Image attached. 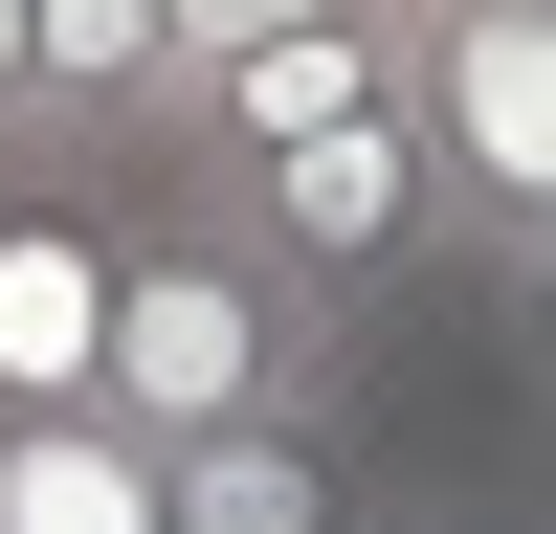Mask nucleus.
<instances>
[{
	"label": "nucleus",
	"instance_id": "nucleus-7",
	"mask_svg": "<svg viewBox=\"0 0 556 534\" xmlns=\"http://www.w3.org/2000/svg\"><path fill=\"white\" fill-rule=\"evenodd\" d=\"M401 23H424V0H356V23H290V44H245V67L178 112V156H201V178H245V156H290V134L379 112V89H401Z\"/></svg>",
	"mask_w": 556,
	"mask_h": 534
},
{
	"label": "nucleus",
	"instance_id": "nucleus-10",
	"mask_svg": "<svg viewBox=\"0 0 556 534\" xmlns=\"http://www.w3.org/2000/svg\"><path fill=\"white\" fill-rule=\"evenodd\" d=\"M490 290H513V356H534V423H556V245H513Z\"/></svg>",
	"mask_w": 556,
	"mask_h": 534
},
{
	"label": "nucleus",
	"instance_id": "nucleus-1",
	"mask_svg": "<svg viewBox=\"0 0 556 534\" xmlns=\"http://www.w3.org/2000/svg\"><path fill=\"white\" fill-rule=\"evenodd\" d=\"M356 379V312L334 290H290L267 267V223L223 201L201 156H156L134 178V245H112V423L134 445H223V423H267V400H334Z\"/></svg>",
	"mask_w": 556,
	"mask_h": 534
},
{
	"label": "nucleus",
	"instance_id": "nucleus-8",
	"mask_svg": "<svg viewBox=\"0 0 556 534\" xmlns=\"http://www.w3.org/2000/svg\"><path fill=\"white\" fill-rule=\"evenodd\" d=\"M0 534H178V445L112 400H0Z\"/></svg>",
	"mask_w": 556,
	"mask_h": 534
},
{
	"label": "nucleus",
	"instance_id": "nucleus-4",
	"mask_svg": "<svg viewBox=\"0 0 556 534\" xmlns=\"http://www.w3.org/2000/svg\"><path fill=\"white\" fill-rule=\"evenodd\" d=\"M112 245H134V178H67V156L0 178V400L112 379Z\"/></svg>",
	"mask_w": 556,
	"mask_h": 534
},
{
	"label": "nucleus",
	"instance_id": "nucleus-5",
	"mask_svg": "<svg viewBox=\"0 0 556 534\" xmlns=\"http://www.w3.org/2000/svg\"><path fill=\"white\" fill-rule=\"evenodd\" d=\"M178 534H401V468H379V423H356V379L178 445Z\"/></svg>",
	"mask_w": 556,
	"mask_h": 534
},
{
	"label": "nucleus",
	"instance_id": "nucleus-2",
	"mask_svg": "<svg viewBox=\"0 0 556 534\" xmlns=\"http://www.w3.org/2000/svg\"><path fill=\"white\" fill-rule=\"evenodd\" d=\"M401 112H424V178H445V267L556 245V0H424Z\"/></svg>",
	"mask_w": 556,
	"mask_h": 534
},
{
	"label": "nucleus",
	"instance_id": "nucleus-6",
	"mask_svg": "<svg viewBox=\"0 0 556 534\" xmlns=\"http://www.w3.org/2000/svg\"><path fill=\"white\" fill-rule=\"evenodd\" d=\"M23 44H45V156L67 178H156V134H178V0H23Z\"/></svg>",
	"mask_w": 556,
	"mask_h": 534
},
{
	"label": "nucleus",
	"instance_id": "nucleus-9",
	"mask_svg": "<svg viewBox=\"0 0 556 534\" xmlns=\"http://www.w3.org/2000/svg\"><path fill=\"white\" fill-rule=\"evenodd\" d=\"M290 23H356V0H178V112H201L245 44H290ZM156 156H178V134H156Z\"/></svg>",
	"mask_w": 556,
	"mask_h": 534
},
{
	"label": "nucleus",
	"instance_id": "nucleus-11",
	"mask_svg": "<svg viewBox=\"0 0 556 534\" xmlns=\"http://www.w3.org/2000/svg\"><path fill=\"white\" fill-rule=\"evenodd\" d=\"M45 156V44H23V0H0V178Z\"/></svg>",
	"mask_w": 556,
	"mask_h": 534
},
{
	"label": "nucleus",
	"instance_id": "nucleus-3",
	"mask_svg": "<svg viewBox=\"0 0 556 534\" xmlns=\"http://www.w3.org/2000/svg\"><path fill=\"white\" fill-rule=\"evenodd\" d=\"M223 201H245L267 267H290V290H334V312L401 290V267L445 245V178H424V112H401V89H379V112H334V134H290V156H245Z\"/></svg>",
	"mask_w": 556,
	"mask_h": 534
},
{
	"label": "nucleus",
	"instance_id": "nucleus-12",
	"mask_svg": "<svg viewBox=\"0 0 556 534\" xmlns=\"http://www.w3.org/2000/svg\"><path fill=\"white\" fill-rule=\"evenodd\" d=\"M401 534H534V512H401Z\"/></svg>",
	"mask_w": 556,
	"mask_h": 534
}]
</instances>
